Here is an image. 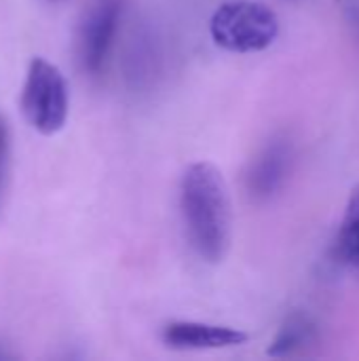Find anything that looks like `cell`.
<instances>
[{
  "instance_id": "cell-4",
  "label": "cell",
  "mask_w": 359,
  "mask_h": 361,
  "mask_svg": "<svg viewBox=\"0 0 359 361\" xmlns=\"http://www.w3.org/2000/svg\"><path fill=\"white\" fill-rule=\"evenodd\" d=\"M294 142L286 133L273 135L250 161L245 169V192L254 203H269L275 199L294 167Z\"/></svg>"
},
{
  "instance_id": "cell-7",
  "label": "cell",
  "mask_w": 359,
  "mask_h": 361,
  "mask_svg": "<svg viewBox=\"0 0 359 361\" xmlns=\"http://www.w3.org/2000/svg\"><path fill=\"white\" fill-rule=\"evenodd\" d=\"M317 332H320L317 322L309 313L294 311L281 322V326H279L275 338L271 341V347L267 353L271 357L296 355V353H300V351H305L317 343Z\"/></svg>"
},
{
  "instance_id": "cell-8",
  "label": "cell",
  "mask_w": 359,
  "mask_h": 361,
  "mask_svg": "<svg viewBox=\"0 0 359 361\" xmlns=\"http://www.w3.org/2000/svg\"><path fill=\"white\" fill-rule=\"evenodd\" d=\"M334 258L349 269L359 271V186L353 188L334 241Z\"/></svg>"
},
{
  "instance_id": "cell-3",
  "label": "cell",
  "mask_w": 359,
  "mask_h": 361,
  "mask_svg": "<svg viewBox=\"0 0 359 361\" xmlns=\"http://www.w3.org/2000/svg\"><path fill=\"white\" fill-rule=\"evenodd\" d=\"M21 110L28 125L42 135H53L66 125L70 112L68 82L61 70L44 57L30 61L21 91Z\"/></svg>"
},
{
  "instance_id": "cell-5",
  "label": "cell",
  "mask_w": 359,
  "mask_h": 361,
  "mask_svg": "<svg viewBox=\"0 0 359 361\" xmlns=\"http://www.w3.org/2000/svg\"><path fill=\"white\" fill-rule=\"evenodd\" d=\"M121 13H123L121 0H99L87 15L80 27L78 55L83 68L89 74H99L104 70L118 30Z\"/></svg>"
},
{
  "instance_id": "cell-11",
  "label": "cell",
  "mask_w": 359,
  "mask_h": 361,
  "mask_svg": "<svg viewBox=\"0 0 359 361\" xmlns=\"http://www.w3.org/2000/svg\"><path fill=\"white\" fill-rule=\"evenodd\" d=\"M2 360H11V355H8V353H6V351H4V349L0 347V361H2Z\"/></svg>"
},
{
  "instance_id": "cell-12",
  "label": "cell",
  "mask_w": 359,
  "mask_h": 361,
  "mask_svg": "<svg viewBox=\"0 0 359 361\" xmlns=\"http://www.w3.org/2000/svg\"><path fill=\"white\" fill-rule=\"evenodd\" d=\"M51 2H57V0H51Z\"/></svg>"
},
{
  "instance_id": "cell-1",
  "label": "cell",
  "mask_w": 359,
  "mask_h": 361,
  "mask_svg": "<svg viewBox=\"0 0 359 361\" xmlns=\"http://www.w3.org/2000/svg\"><path fill=\"white\" fill-rule=\"evenodd\" d=\"M180 209L195 254L218 264L231 245V199L220 169L207 161L190 165L180 182Z\"/></svg>"
},
{
  "instance_id": "cell-2",
  "label": "cell",
  "mask_w": 359,
  "mask_h": 361,
  "mask_svg": "<svg viewBox=\"0 0 359 361\" xmlns=\"http://www.w3.org/2000/svg\"><path fill=\"white\" fill-rule=\"evenodd\" d=\"M209 34L224 51L258 53L275 42L279 34V19L262 2L229 0L214 11L209 19Z\"/></svg>"
},
{
  "instance_id": "cell-6",
  "label": "cell",
  "mask_w": 359,
  "mask_h": 361,
  "mask_svg": "<svg viewBox=\"0 0 359 361\" xmlns=\"http://www.w3.org/2000/svg\"><path fill=\"white\" fill-rule=\"evenodd\" d=\"M161 338L165 347L174 351H209L245 345L250 336L229 326H214L201 322H171L163 328Z\"/></svg>"
},
{
  "instance_id": "cell-9",
  "label": "cell",
  "mask_w": 359,
  "mask_h": 361,
  "mask_svg": "<svg viewBox=\"0 0 359 361\" xmlns=\"http://www.w3.org/2000/svg\"><path fill=\"white\" fill-rule=\"evenodd\" d=\"M11 173V127L4 114H0V209L4 205V195Z\"/></svg>"
},
{
  "instance_id": "cell-10",
  "label": "cell",
  "mask_w": 359,
  "mask_h": 361,
  "mask_svg": "<svg viewBox=\"0 0 359 361\" xmlns=\"http://www.w3.org/2000/svg\"><path fill=\"white\" fill-rule=\"evenodd\" d=\"M345 21L349 23V27L355 32V36L359 38V0H343L341 2Z\"/></svg>"
}]
</instances>
